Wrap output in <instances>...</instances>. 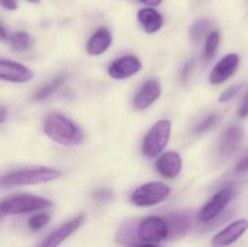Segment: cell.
<instances>
[{"label": "cell", "instance_id": "7c38bea8", "mask_svg": "<svg viewBox=\"0 0 248 247\" xmlns=\"http://www.w3.org/2000/svg\"><path fill=\"white\" fill-rule=\"evenodd\" d=\"M33 78V73L21 65L13 61L0 59V78L15 83H24Z\"/></svg>", "mask_w": 248, "mask_h": 247}, {"label": "cell", "instance_id": "9c48e42d", "mask_svg": "<svg viewBox=\"0 0 248 247\" xmlns=\"http://www.w3.org/2000/svg\"><path fill=\"white\" fill-rule=\"evenodd\" d=\"M141 68V61L137 57L127 55L113 61L109 66L108 73L115 79L123 80L132 76Z\"/></svg>", "mask_w": 248, "mask_h": 247}, {"label": "cell", "instance_id": "f546056e", "mask_svg": "<svg viewBox=\"0 0 248 247\" xmlns=\"http://www.w3.org/2000/svg\"><path fill=\"white\" fill-rule=\"evenodd\" d=\"M0 4L4 8L9 10H15L17 8V3L16 1H12V0H2L0 1Z\"/></svg>", "mask_w": 248, "mask_h": 247}, {"label": "cell", "instance_id": "44dd1931", "mask_svg": "<svg viewBox=\"0 0 248 247\" xmlns=\"http://www.w3.org/2000/svg\"><path fill=\"white\" fill-rule=\"evenodd\" d=\"M210 26L211 22L208 19L201 18L196 20L189 30V39L192 43L195 44L200 42Z\"/></svg>", "mask_w": 248, "mask_h": 247}, {"label": "cell", "instance_id": "603a6c76", "mask_svg": "<svg viewBox=\"0 0 248 247\" xmlns=\"http://www.w3.org/2000/svg\"><path fill=\"white\" fill-rule=\"evenodd\" d=\"M219 33L217 30H213L207 36L205 45V58L211 59L214 58L219 44Z\"/></svg>", "mask_w": 248, "mask_h": 247}, {"label": "cell", "instance_id": "4dcf8cb0", "mask_svg": "<svg viewBox=\"0 0 248 247\" xmlns=\"http://www.w3.org/2000/svg\"><path fill=\"white\" fill-rule=\"evenodd\" d=\"M7 116V111L5 107L0 106V124L5 120Z\"/></svg>", "mask_w": 248, "mask_h": 247}, {"label": "cell", "instance_id": "6da1fadb", "mask_svg": "<svg viewBox=\"0 0 248 247\" xmlns=\"http://www.w3.org/2000/svg\"><path fill=\"white\" fill-rule=\"evenodd\" d=\"M44 131L61 145L77 146L84 141V133L72 120L60 113H52L45 119Z\"/></svg>", "mask_w": 248, "mask_h": 247}, {"label": "cell", "instance_id": "2e32d148", "mask_svg": "<svg viewBox=\"0 0 248 247\" xmlns=\"http://www.w3.org/2000/svg\"><path fill=\"white\" fill-rule=\"evenodd\" d=\"M112 36L106 28L99 29L89 40L87 52L91 55H100L104 53L111 44Z\"/></svg>", "mask_w": 248, "mask_h": 247}, {"label": "cell", "instance_id": "ffe728a7", "mask_svg": "<svg viewBox=\"0 0 248 247\" xmlns=\"http://www.w3.org/2000/svg\"><path fill=\"white\" fill-rule=\"evenodd\" d=\"M221 120V116L218 113H211L200 120L193 129L195 134H202L209 131L218 125Z\"/></svg>", "mask_w": 248, "mask_h": 247}, {"label": "cell", "instance_id": "3957f363", "mask_svg": "<svg viewBox=\"0 0 248 247\" xmlns=\"http://www.w3.org/2000/svg\"><path fill=\"white\" fill-rule=\"evenodd\" d=\"M52 206L49 200L30 194L14 196L0 202L4 215H18L45 210Z\"/></svg>", "mask_w": 248, "mask_h": 247}, {"label": "cell", "instance_id": "8fae6325", "mask_svg": "<svg viewBox=\"0 0 248 247\" xmlns=\"http://www.w3.org/2000/svg\"><path fill=\"white\" fill-rule=\"evenodd\" d=\"M248 229V220H237L217 233L212 240L213 247H225L234 243L241 237Z\"/></svg>", "mask_w": 248, "mask_h": 247}, {"label": "cell", "instance_id": "e0dca14e", "mask_svg": "<svg viewBox=\"0 0 248 247\" xmlns=\"http://www.w3.org/2000/svg\"><path fill=\"white\" fill-rule=\"evenodd\" d=\"M139 22L147 33H153L160 30L163 26L161 15L152 7L141 9L137 14Z\"/></svg>", "mask_w": 248, "mask_h": 247}, {"label": "cell", "instance_id": "8992f818", "mask_svg": "<svg viewBox=\"0 0 248 247\" xmlns=\"http://www.w3.org/2000/svg\"><path fill=\"white\" fill-rule=\"evenodd\" d=\"M167 222L158 216H153L144 218L137 228V236L141 240L148 242H159L169 236Z\"/></svg>", "mask_w": 248, "mask_h": 247}, {"label": "cell", "instance_id": "e575fe53", "mask_svg": "<svg viewBox=\"0 0 248 247\" xmlns=\"http://www.w3.org/2000/svg\"><path fill=\"white\" fill-rule=\"evenodd\" d=\"M4 216H5V215L3 213L2 210H1V207H0V220H1V219Z\"/></svg>", "mask_w": 248, "mask_h": 247}, {"label": "cell", "instance_id": "ac0fdd59", "mask_svg": "<svg viewBox=\"0 0 248 247\" xmlns=\"http://www.w3.org/2000/svg\"><path fill=\"white\" fill-rule=\"evenodd\" d=\"M192 224V218L189 214L182 213V214L173 215L169 220V235H173V236H182L185 234L190 228Z\"/></svg>", "mask_w": 248, "mask_h": 247}, {"label": "cell", "instance_id": "cb8c5ba5", "mask_svg": "<svg viewBox=\"0 0 248 247\" xmlns=\"http://www.w3.org/2000/svg\"><path fill=\"white\" fill-rule=\"evenodd\" d=\"M246 81H240L239 83L230 86L227 89L223 91L218 98V102L221 103H227L234 98L241 90L246 87Z\"/></svg>", "mask_w": 248, "mask_h": 247}, {"label": "cell", "instance_id": "1f68e13d", "mask_svg": "<svg viewBox=\"0 0 248 247\" xmlns=\"http://www.w3.org/2000/svg\"><path fill=\"white\" fill-rule=\"evenodd\" d=\"M140 3L147 6H157L160 4V1H158V0H146V1H140Z\"/></svg>", "mask_w": 248, "mask_h": 247}, {"label": "cell", "instance_id": "7402d4cb", "mask_svg": "<svg viewBox=\"0 0 248 247\" xmlns=\"http://www.w3.org/2000/svg\"><path fill=\"white\" fill-rule=\"evenodd\" d=\"M12 47L19 52L29 50L31 46V38L26 32L18 31L13 33L10 37Z\"/></svg>", "mask_w": 248, "mask_h": 247}, {"label": "cell", "instance_id": "d6a6232c", "mask_svg": "<svg viewBox=\"0 0 248 247\" xmlns=\"http://www.w3.org/2000/svg\"><path fill=\"white\" fill-rule=\"evenodd\" d=\"M7 39V33L4 26L0 23V39L5 40Z\"/></svg>", "mask_w": 248, "mask_h": 247}, {"label": "cell", "instance_id": "5bb4252c", "mask_svg": "<svg viewBox=\"0 0 248 247\" xmlns=\"http://www.w3.org/2000/svg\"><path fill=\"white\" fill-rule=\"evenodd\" d=\"M84 221V216H79L65 223L54 231L38 247H58L65 239L72 235Z\"/></svg>", "mask_w": 248, "mask_h": 247}, {"label": "cell", "instance_id": "ba28073f", "mask_svg": "<svg viewBox=\"0 0 248 247\" xmlns=\"http://www.w3.org/2000/svg\"><path fill=\"white\" fill-rule=\"evenodd\" d=\"M243 135V129L237 125H232L227 128L221 133L218 140L217 151L219 156L224 159L232 156L240 147Z\"/></svg>", "mask_w": 248, "mask_h": 247}, {"label": "cell", "instance_id": "4fadbf2b", "mask_svg": "<svg viewBox=\"0 0 248 247\" xmlns=\"http://www.w3.org/2000/svg\"><path fill=\"white\" fill-rule=\"evenodd\" d=\"M161 94L160 83L155 80L146 81L137 91L134 99V105L137 110L147 109L153 104Z\"/></svg>", "mask_w": 248, "mask_h": 247}, {"label": "cell", "instance_id": "d6986e66", "mask_svg": "<svg viewBox=\"0 0 248 247\" xmlns=\"http://www.w3.org/2000/svg\"><path fill=\"white\" fill-rule=\"evenodd\" d=\"M67 80L66 75H61L56 78H53L52 81L46 83L42 86L40 88L36 91L32 97L33 102H41L50 97L52 94H55Z\"/></svg>", "mask_w": 248, "mask_h": 247}, {"label": "cell", "instance_id": "83f0119b", "mask_svg": "<svg viewBox=\"0 0 248 247\" xmlns=\"http://www.w3.org/2000/svg\"><path fill=\"white\" fill-rule=\"evenodd\" d=\"M194 63L192 60L189 61L184 65L183 68L182 70V73H181V78L183 82H186L191 73H192V69H193Z\"/></svg>", "mask_w": 248, "mask_h": 247}, {"label": "cell", "instance_id": "f1b7e54d", "mask_svg": "<svg viewBox=\"0 0 248 247\" xmlns=\"http://www.w3.org/2000/svg\"><path fill=\"white\" fill-rule=\"evenodd\" d=\"M112 192L110 190H99L97 192L94 194V198L97 199L98 200H108L111 197Z\"/></svg>", "mask_w": 248, "mask_h": 247}, {"label": "cell", "instance_id": "9a60e30c", "mask_svg": "<svg viewBox=\"0 0 248 247\" xmlns=\"http://www.w3.org/2000/svg\"><path fill=\"white\" fill-rule=\"evenodd\" d=\"M155 168L158 174L164 178H174L182 169V159L176 152H166L157 159Z\"/></svg>", "mask_w": 248, "mask_h": 247}, {"label": "cell", "instance_id": "d4e9b609", "mask_svg": "<svg viewBox=\"0 0 248 247\" xmlns=\"http://www.w3.org/2000/svg\"><path fill=\"white\" fill-rule=\"evenodd\" d=\"M50 221V216L46 213H39L32 216L28 222L29 227L33 232L43 229Z\"/></svg>", "mask_w": 248, "mask_h": 247}, {"label": "cell", "instance_id": "277c9868", "mask_svg": "<svg viewBox=\"0 0 248 247\" xmlns=\"http://www.w3.org/2000/svg\"><path fill=\"white\" fill-rule=\"evenodd\" d=\"M171 131V122L161 120L150 129L143 141L142 152L145 156H157L166 147Z\"/></svg>", "mask_w": 248, "mask_h": 247}, {"label": "cell", "instance_id": "5b68a950", "mask_svg": "<svg viewBox=\"0 0 248 247\" xmlns=\"http://www.w3.org/2000/svg\"><path fill=\"white\" fill-rule=\"evenodd\" d=\"M170 188L161 182H150L137 188L131 195V202L139 207H150L166 200Z\"/></svg>", "mask_w": 248, "mask_h": 247}, {"label": "cell", "instance_id": "4316f807", "mask_svg": "<svg viewBox=\"0 0 248 247\" xmlns=\"http://www.w3.org/2000/svg\"><path fill=\"white\" fill-rule=\"evenodd\" d=\"M238 115L242 118L248 117V90L240 103L238 109Z\"/></svg>", "mask_w": 248, "mask_h": 247}, {"label": "cell", "instance_id": "52a82bcc", "mask_svg": "<svg viewBox=\"0 0 248 247\" xmlns=\"http://www.w3.org/2000/svg\"><path fill=\"white\" fill-rule=\"evenodd\" d=\"M234 195L232 187H226L220 190L201 209L198 215L199 220L206 223L215 218L232 200Z\"/></svg>", "mask_w": 248, "mask_h": 247}, {"label": "cell", "instance_id": "836d02e7", "mask_svg": "<svg viewBox=\"0 0 248 247\" xmlns=\"http://www.w3.org/2000/svg\"><path fill=\"white\" fill-rule=\"evenodd\" d=\"M131 247H160L157 245H151V244H145V245H137Z\"/></svg>", "mask_w": 248, "mask_h": 247}, {"label": "cell", "instance_id": "484cf974", "mask_svg": "<svg viewBox=\"0 0 248 247\" xmlns=\"http://www.w3.org/2000/svg\"><path fill=\"white\" fill-rule=\"evenodd\" d=\"M234 171L236 174H244L248 171V150L236 164Z\"/></svg>", "mask_w": 248, "mask_h": 247}, {"label": "cell", "instance_id": "7a4b0ae2", "mask_svg": "<svg viewBox=\"0 0 248 247\" xmlns=\"http://www.w3.org/2000/svg\"><path fill=\"white\" fill-rule=\"evenodd\" d=\"M61 175L59 170L47 167L17 170L0 176V189L42 184L56 179Z\"/></svg>", "mask_w": 248, "mask_h": 247}, {"label": "cell", "instance_id": "30bf717a", "mask_svg": "<svg viewBox=\"0 0 248 247\" xmlns=\"http://www.w3.org/2000/svg\"><path fill=\"white\" fill-rule=\"evenodd\" d=\"M240 64V57L237 54L230 53L224 56L215 65L210 74V82L219 84L224 82L234 73Z\"/></svg>", "mask_w": 248, "mask_h": 247}]
</instances>
